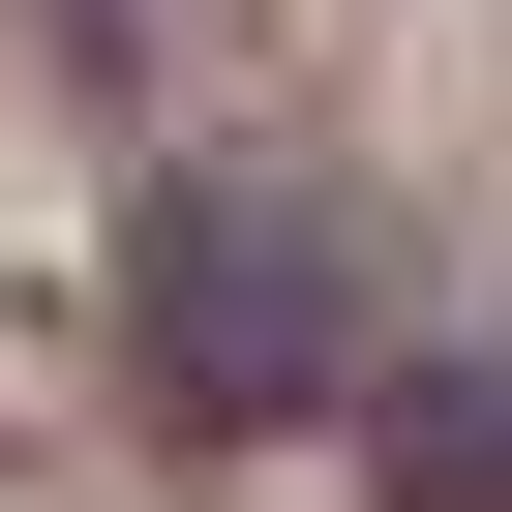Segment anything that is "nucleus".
I'll return each instance as SVG.
<instances>
[{
    "label": "nucleus",
    "instance_id": "1",
    "mask_svg": "<svg viewBox=\"0 0 512 512\" xmlns=\"http://www.w3.org/2000/svg\"><path fill=\"white\" fill-rule=\"evenodd\" d=\"M121 332H151L181 422H332V392H362V272H332V211H302V181H151Z\"/></svg>",
    "mask_w": 512,
    "mask_h": 512
},
{
    "label": "nucleus",
    "instance_id": "2",
    "mask_svg": "<svg viewBox=\"0 0 512 512\" xmlns=\"http://www.w3.org/2000/svg\"><path fill=\"white\" fill-rule=\"evenodd\" d=\"M362 422H392V482H452V512H512V392H482V362H392Z\"/></svg>",
    "mask_w": 512,
    "mask_h": 512
}]
</instances>
